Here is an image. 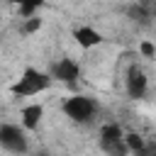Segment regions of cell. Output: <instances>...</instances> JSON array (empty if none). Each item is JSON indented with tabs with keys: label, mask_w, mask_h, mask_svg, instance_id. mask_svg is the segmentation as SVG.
Here are the masks:
<instances>
[{
	"label": "cell",
	"mask_w": 156,
	"mask_h": 156,
	"mask_svg": "<svg viewBox=\"0 0 156 156\" xmlns=\"http://www.w3.org/2000/svg\"><path fill=\"white\" fill-rule=\"evenodd\" d=\"M80 76V66L73 61V58H58L54 66H51V78L61 80V83H76Z\"/></svg>",
	"instance_id": "cell-6"
},
{
	"label": "cell",
	"mask_w": 156,
	"mask_h": 156,
	"mask_svg": "<svg viewBox=\"0 0 156 156\" xmlns=\"http://www.w3.org/2000/svg\"><path fill=\"white\" fill-rule=\"evenodd\" d=\"M100 149L107 154V156H127L129 149L124 144V132L119 124L110 122V124H102L100 129Z\"/></svg>",
	"instance_id": "cell-2"
},
{
	"label": "cell",
	"mask_w": 156,
	"mask_h": 156,
	"mask_svg": "<svg viewBox=\"0 0 156 156\" xmlns=\"http://www.w3.org/2000/svg\"><path fill=\"white\" fill-rule=\"evenodd\" d=\"M127 15H129V20H134V22H139V24H146V22L151 20V10H149L146 2H134V5H129V7H127Z\"/></svg>",
	"instance_id": "cell-9"
},
{
	"label": "cell",
	"mask_w": 156,
	"mask_h": 156,
	"mask_svg": "<svg viewBox=\"0 0 156 156\" xmlns=\"http://www.w3.org/2000/svg\"><path fill=\"white\" fill-rule=\"evenodd\" d=\"M44 5V0H24L22 5H17L20 7V15L27 20V17H32V15H39V7Z\"/></svg>",
	"instance_id": "cell-11"
},
{
	"label": "cell",
	"mask_w": 156,
	"mask_h": 156,
	"mask_svg": "<svg viewBox=\"0 0 156 156\" xmlns=\"http://www.w3.org/2000/svg\"><path fill=\"white\" fill-rule=\"evenodd\" d=\"M73 39L78 41V46H83V49H93V46H98V44L102 41V34H100L98 29L83 24V27H76V29H73Z\"/></svg>",
	"instance_id": "cell-7"
},
{
	"label": "cell",
	"mask_w": 156,
	"mask_h": 156,
	"mask_svg": "<svg viewBox=\"0 0 156 156\" xmlns=\"http://www.w3.org/2000/svg\"><path fill=\"white\" fill-rule=\"evenodd\" d=\"M139 51H141L146 58H154V56H156V44H154V41H141V44H139Z\"/></svg>",
	"instance_id": "cell-13"
},
{
	"label": "cell",
	"mask_w": 156,
	"mask_h": 156,
	"mask_svg": "<svg viewBox=\"0 0 156 156\" xmlns=\"http://www.w3.org/2000/svg\"><path fill=\"white\" fill-rule=\"evenodd\" d=\"M10 2H12V5H22L24 0H10Z\"/></svg>",
	"instance_id": "cell-15"
},
{
	"label": "cell",
	"mask_w": 156,
	"mask_h": 156,
	"mask_svg": "<svg viewBox=\"0 0 156 156\" xmlns=\"http://www.w3.org/2000/svg\"><path fill=\"white\" fill-rule=\"evenodd\" d=\"M124 144H127V149H129V151H134V154H139V151L146 146V141H144V139H141V134H136V132L124 134Z\"/></svg>",
	"instance_id": "cell-10"
},
{
	"label": "cell",
	"mask_w": 156,
	"mask_h": 156,
	"mask_svg": "<svg viewBox=\"0 0 156 156\" xmlns=\"http://www.w3.org/2000/svg\"><path fill=\"white\" fill-rule=\"evenodd\" d=\"M41 117H44V107L41 105H27V107H22V127L24 129H37L39 127V122H41Z\"/></svg>",
	"instance_id": "cell-8"
},
{
	"label": "cell",
	"mask_w": 156,
	"mask_h": 156,
	"mask_svg": "<svg viewBox=\"0 0 156 156\" xmlns=\"http://www.w3.org/2000/svg\"><path fill=\"white\" fill-rule=\"evenodd\" d=\"M0 146L10 154H24L27 151V134L17 124H0Z\"/></svg>",
	"instance_id": "cell-4"
},
{
	"label": "cell",
	"mask_w": 156,
	"mask_h": 156,
	"mask_svg": "<svg viewBox=\"0 0 156 156\" xmlns=\"http://www.w3.org/2000/svg\"><path fill=\"white\" fill-rule=\"evenodd\" d=\"M124 83H127V95L129 98H134V100H141L144 95H146V76H144V71L139 68V66H129L127 68V78H124Z\"/></svg>",
	"instance_id": "cell-5"
},
{
	"label": "cell",
	"mask_w": 156,
	"mask_h": 156,
	"mask_svg": "<svg viewBox=\"0 0 156 156\" xmlns=\"http://www.w3.org/2000/svg\"><path fill=\"white\" fill-rule=\"evenodd\" d=\"M22 29H24V34H34V32H39V29H41V17H39V15L27 17L24 24H22Z\"/></svg>",
	"instance_id": "cell-12"
},
{
	"label": "cell",
	"mask_w": 156,
	"mask_h": 156,
	"mask_svg": "<svg viewBox=\"0 0 156 156\" xmlns=\"http://www.w3.org/2000/svg\"><path fill=\"white\" fill-rule=\"evenodd\" d=\"M49 85H51V73H44V71H39V68L27 66V68L22 71L20 80L12 85V93H15L17 98H29V95H37V93L46 90Z\"/></svg>",
	"instance_id": "cell-1"
},
{
	"label": "cell",
	"mask_w": 156,
	"mask_h": 156,
	"mask_svg": "<svg viewBox=\"0 0 156 156\" xmlns=\"http://www.w3.org/2000/svg\"><path fill=\"white\" fill-rule=\"evenodd\" d=\"M136 156H156V144H146Z\"/></svg>",
	"instance_id": "cell-14"
},
{
	"label": "cell",
	"mask_w": 156,
	"mask_h": 156,
	"mask_svg": "<svg viewBox=\"0 0 156 156\" xmlns=\"http://www.w3.org/2000/svg\"><path fill=\"white\" fill-rule=\"evenodd\" d=\"M95 110H98V105H95V100H90L88 95H73V98H68V100L63 102L66 117H71V119L78 122V124L90 122L93 115H95Z\"/></svg>",
	"instance_id": "cell-3"
}]
</instances>
